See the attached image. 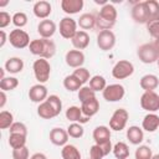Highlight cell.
Masks as SVG:
<instances>
[{"mask_svg":"<svg viewBox=\"0 0 159 159\" xmlns=\"http://www.w3.org/2000/svg\"><path fill=\"white\" fill-rule=\"evenodd\" d=\"M32 70H34V75L35 78L39 81V83H45L48 81L50 75H51V65L47 60L45 58H39L34 62L32 65Z\"/></svg>","mask_w":159,"mask_h":159,"instance_id":"cell-1","label":"cell"},{"mask_svg":"<svg viewBox=\"0 0 159 159\" xmlns=\"http://www.w3.org/2000/svg\"><path fill=\"white\" fill-rule=\"evenodd\" d=\"M137 56L143 63H153L159 58V53L157 52L153 42L140 45L137 50Z\"/></svg>","mask_w":159,"mask_h":159,"instance_id":"cell-2","label":"cell"},{"mask_svg":"<svg viewBox=\"0 0 159 159\" xmlns=\"http://www.w3.org/2000/svg\"><path fill=\"white\" fill-rule=\"evenodd\" d=\"M129 118V113L124 108H118L113 112L111 119H109V128L116 132H120L125 128L127 122Z\"/></svg>","mask_w":159,"mask_h":159,"instance_id":"cell-3","label":"cell"},{"mask_svg":"<svg viewBox=\"0 0 159 159\" xmlns=\"http://www.w3.org/2000/svg\"><path fill=\"white\" fill-rule=\"evenodd\" d=\"M133 72H134V66L128 60H120V61H118L113 66V68H112V76L116 80L128 78L129 76L133 75Z\"/></svg>","mask_w":159,"mask_h":159,"instance_id":"cell-4","label":"cell"},{"mask_svg":"<svg viewBox=\"0 0 159 159\" xmlns=\"http://www.w3.org/2000/svg\"><path fill=\"white\" fill-rule=\"evenodd\" d=\"M9 42L15 48H25L30 45V36L21 29H15L9 35Z\"/></svg>","mask_w":159,"mask_h":159,"instance_id":"cell-5","label":"cell"},{"mask_svg":"<svg viewBox=\"0 0 159 159\" xmlns=\"http://www.w3.org/2000/svg\"><path fill=\"white\" fill-rule=\"evenodd\" d=\"M77 21L70 16H66L63 17L61 21H60V26H58V31H60V35L66 39V40H72V37L76 35V32L78 31L77 30Z\"/></svg>","mask_w":159,"mask_h":159,"instance_id":"cell-6","label":"cell"},{"mask_svg":"<svg viewBox=\"0 0 159 159\" xmlns=\"http://www.w3.org/2000/svg\"><path fill=\"white\" fill-rule=\"evenodd\" d=\"M140 107L149 113H154L159 111V94L154 91L144 92L140 97Z\"/></svg>","mask_w":159,"mask_h":159,"instance_id":"cell-7","label":"cell"},{"mask_svg":"<svg viewBox=\"0 0 159 159\" xmlns=\"http://www.w3.org/2000/svg\"><path fill=\"white\" fill-rule=\"evenodd\" d=\"M124 94H125V89L119 83L108 84L102 92V96L107 102H118L124 97Z\"/></svg>","mask_w":159,"mask_h":159,"instance_id":"cell-8","label":"cell"},{"mask_svg":"<svg viewBox=\"0 0 159 159\" xmlns=\"http://www.w3.org/2000/svg\"><path fill=\"white\" fill-rule=\"evenodd\" d=\"M116 45V35L112 30L99 31L97 35V46L102 51H109Z\"/></svg>","mask_w":159,"mask_h":159,"instance_id":"cell-9","label":"cell"},{"mask_svg":"<svg viewBox=\"0 0 159 159\" xmlns=\"http://www.w3.org/2000/svg\"><path fill=\"white\" fill-rule=\"evenodd\" d=\"M48 97V92H47V87L42 83H37L30 87L29 89V98L30 101H32L34 103H42L47 99Z\"/></svg>","mask_w":159,"mask_h":159,"instance_id":"cell-10","label":"cell"},{"mask_svg":"<svg viewBox=\"0 0 159 159\" xmlns=\"http://www.w3.org/2000/svg\"><path fill=\"white\" fill-rule=\"evenodd\" d=\"M65 61H66L67 66H70L72 68L82 67V65L84 63V53L80 50H70L66 52Z\"/></svg>","mask_w":159,"mask_h":159,"instance_id":"cell-11","label":"cell"},{"mask_svg":"<svg viewBox=\"0 0 159 159\" xmlns=\"http://www.w3.org/2000/svg\"><path fill=\"white\" fill-rule=\"evenodd\" d=\"M56 30H57L56 24L50 19L41 20L37 25V32L40 34V36L42 39H51L55 35Z\"/></svg>","mask_w":159,"mask_h":159,"instance_id":"cell-12","label":"cell"},{"mask_svg":"<svg viewBox=\"0 0 159 159\" xmlns=\"http://www.w3.org/2000/svg\"><path fill=\"white\" fill-rule=\"evenodd\" d=\"M65 116L68 120H71L72 123H80V124H83V123H87L89 120L88 117H86L83 113H82V109L81 107H77V106H71L66 109L65 112Z\"/></svg>","mask_w":159,"mask_h":159,"instance_id":"cell-13","label":"cell"},{"mask_svg":"<svg viewBox=\"0 0 159 159\" xmlns=\"http://www.w3.org/2000/svg\"><path fill=\"white\" fill-rule=\"evenodd\" d=\"M93 140L98 145H103L108 142H111V129L107 125H98L93 129L92 133Z\"/></svg>","mask_w":159,"mask_h":159,"instance_id":"cell-14","label":"cell"},{"mask_svg":"<svg viewBox=\"0 0 159 159\" xmlns=\"http://www.w3.org/2000/svg\"><path fill=\"white\" fill-rule=\"evenodd\" d=\"M68 133L67 130L62 129V128H52L51 132H50V142L57 147H65L67 144V140H68Z\"/></svg>","mask_w":159,"mask_h":159,"instance_id":"cell-15","label":"cell"},{"mask_svg":"<svg viewBox=\"0 0 159 159\" xmlns=\"http://www.w3.org/2000/svg\"><path fill=\"white\" fill-rule=\"evenodd\" d=\"M32 11H34V15L37 17V19H42V20H46L51 12H52V6L48 1L46 0H40L37 2H35L34 7H32Z\"/></svg>","mask_w":159,"mask_h":159,"instance_id":"cell-16","label":"cell"},{"mask_svg":"<svg viewBox=\"0 0 159 159\" xmlns=\"http://www.w3.org/2000/svg\"><path fill=\"white\" fill-rule=\"evenodd\" d=\"M97 17H99V19H102V20L112 24V25H114L116 20H117V10L112 4L108 2V4L103 5L99 9V11L97 14Z\"/></svg>","mask_w":159,"mask_h":159,"instance_id":"cell-17","label":"cell"},{"mask_svg":"<svg viewBox=\"0 0 159 159\" xmlns=\"http://www.w3.org/2000/svg\"><path fill=\"white\" fill-rule=\"evenodd\" d=\"M132 19L137 22V24H147L148 22V14H147V9L143 2H135V5L132 7Z\"/></svg>","mask_w":159,"mask_h":159,"instance_id":"cell-18","label":"cell"},{"mask_svg":"<svg viewBox=\"0 0 159 159\" xmlns=\"http://www.w3.org/2000/svg\"><path fill=\"white\" fill-rule=\"evenodd\" d=\"M73 47L76 50H84L88 45H89V35L87 34V31H83V30H78L76 32V35L72 37L71 40Z\"/></svg>","mask_w":159,"mask_h":159,"instance_id":"cell-19","label":"cell"},{"mask_svg":"<svg viewBox=\"0 0 159 159\" xmlns=\"http://www.w3.org/2000/svg\"><path fill=\"white\" fill-rule=\"evenodd\" d=\"M83 4H84L83 0H62L61 9L63 10V12L68 15H73L80 12V10H82Z\"/></svg>","mask_w":159,"mask_h":159,"instance_id":"cell-20","label":"cell"},{"mask_svg":"<svg viewBox=\"0 0 159 159\" xmlns=\"http://www.w3.org/2000/svg\"><path fill=\"white\" fill-rule=\"evenodd\" d=\"M139 86L142 89H144V92H149V91H154L158 86H159V80L155 75L148 73L144 75L140 81H139Z\"/></svg>","mask_w":159,"mask_h":159,"instance_id":"cell-21","label":"cell"},{"mask_svg":"<svg viewBox=\"0 0 159 159\" xmlns=\"http://www.w3.org/2000/svg\"><path fill=\"white\" fill-rule=\"evenodd\" d=\"M142 128L149 133L155 132L159 128V116L155 113H148L142 122Z\"/></svg>","mask_w":159,"mask_h":159,"instance_id":"cell-22","label":"cell"},{"mask_svg":"<svg viewBox=\"0 0 159 159\" xmlns=\"http://www.w3.org/2000/svg\"><path fill=\"white\" fill-rule=\"evenodd\" d=\"M81 109H82V113L86 117L91 118V117H93L94 114L98 113V111H99V102H98V99L96 97L91 98V99H88V101L82 103Z\"/></svg>","mask_w":159,"mask_h":159,"instance_id":"cell-23","label":"cell"},{"mask_svg":"<svg viewBox=\"0 0 159 159\" xmlns=\"http://www.w3.org/2000/svg\"><path fill=\"white\" fill-rule=\"evenodd\" d=\"M127 139L129 140V143H132L134 145L140 144L143 142V139H144L143 129L139 128L138 125H130L127 129Z\"/></svg>","mask_w":159,"mask_h":159,"instance_id":"cell-24","label":"cell"},{"mask_svg":"<svg viewBox=\"0 0 159 159\" xmlns=\"http://www.w3.org/2000/svg\"><path fill=\"white\" fill-rule=\"evenodd\" d=\"M4 68L9 73H12V75L19 73L24 68V61L20 57H10V58L6 60V62L4 65Z\"/></svg>","mask_w":159,"mask_h":159,"instance_id":"cell-25","label":"cell"},{"mask_svg":"<svg viewBox=\"0 0 159 159\" xmlns=\"http://www.w3.org/2000/svg\"><path fill=\"white\" fill-rule=\"evenodd\" d=\"M77 25L83 30H92L93 27H96V15L87 12V14H82L77 21Z\"/></svg>","mask_w":159,"mask_h":159,"instance_id":"cell-26","label":"cell"},{"mask_svg":"<svg viewBox=\"0 0 159 159\" xmlns=\"http://www.w3.org/2000/svg\"><path fill=\"white\" fill-rule=\"evenodd\" d=\"M37 114L42 119H52L53 117H57L56 112L53 111V108L51 107V104L47 101H45V102H42V103L39 104V107H37Z\"/></svg>","mask_w":159,"mask_h":159,"instance_id":"cell-27","label":"cell"},{"mask_svg":"<svg viewBox=\"0 0 159 159\" xmlns=\"http://www.w3.org/2000/svg\"><path fill=\"white\" fill-rule=\"evenodd\" d=\"M62 159H81V152L73 144H66L61 149Z\"/></svg>","mask_w":159,"mask_h":159,"instance_id":"cell-28","label":"cell"},{"mask_svg":"<svg viewBox=\"0 0 159 159\" xmlns=\"http://www.w3.org/2000/svg\"><path fill=\"white\" fill-rule=\"evenodd\" d=\"M113 154L117 159H128L129 158V148L124 142H118L113 145Z\"/></svg>","mask_w":159,"mask_h":159,"instance_id":"cell-29","label":"cell"},{"mask_svg":"<svg viewBox=\"0 0 159 159\" xmlns=\"http://www.w3.org/2000/svg\"><path fill=\"white\" fill-rule=\"evenodd\" d=\"M144 5L148 14V21L152 19L159 17V2L157 0H145Z\"/></svg>","mask_w":159,"mask_h":159,"instance_id":"cell-30","label":"cell"},{"mask_svg":"<svg viewBox=\"0 0 159 159\" xmlns=\"http://www.w3.org/2000/svg\"><path fill=\"white\" fill-rule=\"evenodd\" d=\"M63 87L70 92H75V91H80V88L82 87V83L73 75H68L63 80Z\"/></svg>","mask_w":159,"mask_h":159,"instance_id":"cell-31","label":"cell"},{"mask_svg":"<svg viewBox=\"0 0 159 159\" xmlns=\"http://www.w3.org/2000/svg\"><path fill=\"white\" fill-rule=\"evenodd\" d=\"M89 87L94 92H99V91L103 92V89L107 87L106 78L103 76H101V75H96V76L91 77V80H89Z\"/></svg>","mask_w":159,"mask_h":159,"instance_id":"cell-32","label":"cell"},{"mask_svg":"<svg viewBox=\"0 0 159 159\" xmlns=\"http://www.w3.org/2000/svg\"><path fill=\"white\" fill-rule=\"evenodd\" d=\"M56 53V45L52 40L50 39H43V52H42V56L40 58H45V60H48L51 57H53Z\"/></svg>","mask_w":159,"mask_h":159,"instance_id":"cell-33","label":"cell"},{"mask_svg":"<svg viewBox=\"0 0 159 159\" xmlns=\"http://www.w3.org/2000/svg\"><path fill=\"white\" fill-rule=\"evenodd\" d=\"M9 145L12 149L21 148L26 145V137L22 134H16V133H10L9 134Z\"/></svg>","mask_w":159,"mask_h":159,"instance_id":"cell-34","label":"cell"},{"mask_svg":"<svg viewBox=\"0 0 159 159\" xmlns=\"http://www.w3.org/2000/svg\"><path fill=\"white\" fill-rule=\"evenodd\" d=\"M19 86V80L16 77H4L2 80H0V89L6 92V91H12Z\"/></svg>","mask_w":159,"mask_h":159,"instance_id":"cell-35","label":"cell"},{"mask_svg":"<svg viewBox=\"0 0 159 159\" xmlns=\"http://www.w3.org/2000/svg\"><path fill=\"white\" fill-rule=\"evenodd\" d=\"M29 50L32 55L35 56H39L41 57L42 56V52H43V39H35L30 42L29 45Z\"/></svg>","mask_w":159,"mask_h":159,"instance_id":"cell-36","label":"cell"},{"mask_svg":"<svg viewBox=\"0 0 159 159\" xmlns=\"http://www.w3.org/2000/svg\"><path fill=\"white\" fill-rule=\"evenodd\" d=\"M14 123V116L9 111L0 112V129H7Z\"/></svg>","mask_w":159,"mask_h":159,"instance_id":"cell-37","label":"cell"},{"mask_svg":"<svg viewBox=\"0 0 159 159\" xmlns=\"http://www.w3.org/2000/svg\"><path fill=\"white\" fill-rule=\"evenodd\" d=\"M96 97V92L93 89H91L89 86H82L78 91V99L81 101V103L91 99V98H94Z\"/></svg>","mask_w":159,"mask_h":159,"instance_id":"cell-38","label":"cell"},{"mask_svg":"<svg viewBox=\"0 0 159 159\" xmlns=\"http://www.w3.org/2000/svg\"><path fill=\"white\" fill-rule=\"evenodd\" d=\"M67 133L71 138H81L84 133V129L82 127V124L80 123H71L68 127H67Z\"/></svg>","mask_w":159,"mask_h":159,"instance_id":"cell-39","label":"cell"},{"mask_svg":"<svg viewBox=\"0 0 159 159\" xmlns=\"http://www.w3.org/2000/svg\"><path fill=\"white\" fill-rule=\"evenodd\" d=\"M134 157H135V159H152L153 153H152L150 147H148V145H139L135 149Z\"/></svg>","mask_w":159,"mask_h":159,"instance_id":"cell-40","label":"cell"},{"mask_svg":"<svg viewBox=\"0 0 159 159\" xmlns=\"http://www.w3.org/2000/svg\"><path fill=\"white\" fill-rule=\"evenodd\" d=\"M145 25H147V30H148L149 35L154 39H158L159 37V17L149 20Z\"/></svg>","mask_w":159,"mask_h":159,"instance_id":"cell-41","label":"cell"},{"mask_svg":"<svg viewBox=\"0 0 159 159\" xmlns=\"http://www.w3.org/2000/svg\"><path fill=\"white\" fill-rule=\"evenodd\" d=\"M72 75H73L77 80H80V82H81L82 84H84L86 82H88V81L91 80L89 71H88L87 68H84V67H78V68H76Z\"/></svg>","mask_w":159,"mask_h":159,"instance_id":"cell-42","label":"cell"},{"mask_svg":"<svg viewBox=\"0 0 159 159\" xmlns=\"http://www.w3.org/2000/svg\"><path fill=\"white\" fill-rule=\"evenodd\" d=\"M12 24L16 26V29H21L26 26L27 24V15L25 12H15L12 15Z\"/></svg>","mask_w":159,"mask_h":159,"instance_id":"cell-43","label":"cell"},{"mask_svg":"<svg viewBox=\"0 0 159 159\" xmlns=\"http://www.w3.org/2000/svg\"><path fill=\"white\" fill-rule=\"evenodd\" d=\"M50 104H51V107L53 108V111L56 112V114L58 116L60 113H61V111H62V102H61V99H60V97L58 96H56V94H50L48 97H47V99H46Z\"/></svg>","mask_w":159,"mask_h":159,"instance_id":"cell-44","label":"cell"},{"mask_svg":"<svg viewBox=\"0 0 159 159\" xmlns=\"http://www.w3.org/2000/svg\"><path fill=\"white\" fill-rule=\"evenodd\" d=\"M10 133H16V134H22V135H27V127L21 123V122H14L12 125L9 128Z\"/></svg>","mask_w":159,"mask_h":159,"instance_id":"cell-45","label":"cell"},{"mask_svg":"<svg viewBox=\"0 0 159 159\" xmlns=\"http://www.w3.org/2000/svg\"><path fill=\"white\" fill-rule=\"evenodd\" d=\"M104 155V152L103 149L101 148V145L98 144H93L91 148H89V158L91 159H102Z\"/></svg>","mask_w":159,"mask_h":159,"instance_id":"cell-46","label":"cell"},{"mask_svg":"<svg viewBox=\"0 0 159 159\" xmlns=\"http://www.w3.org/2000/svg\"><path fill=\"white\" fill-rule=\"evenodd\" d=\"M12 159H29V149L27 147H21L12 149Z\"/></svg>","mask_w":159,"mask_h":159,"instance_id":"cell-47","label":"cell"},{"mask_svg":"<svg viewBox=\"0 0 159 159\" xmlns=\"http://www.w3.org/2000/svg\"><path fill=\"white\" fill-rule=\"evenodd\" d=\"M10 22H12V17L10 16V14L6 12V11H1V12H0V27L4 29V27H6Z\"/></svg>","mask_w":159,"mask_h":159,"instance_id":"cell-48","label":"cell"},{"mask_svg":"<svg viewBox=\"0 0 159 159\" xmlns=\"http://www.w3.org/2000/svg\"><path fill=\"white\" fill-rule=\"evenodd\" d=\"M0 98H1V101H0V108H4V106L6 103V94H5L4 91L0 92Z\"/></svg>","mask_w":159,"mask_h":159,"instance_id":"cell-49","label":"cell"},{"mask_svg":"<svg viewBox=\"0 0 159 159\" xmlns=\"http://www.w3.org/2000/svg\"><path fill=\"white\" fill-rule=\"evenodd\" d=\"M30 159H47V157L43 153H35L30 157Z\"/></svg>","mask_w":159,"mask_h":159,"instance_id":"cell-50","label":"cell"},{"mask_svg":"<svg viewBox=\"0 0 159 159\" xmlns=\"http://www.w3.org/2000/svg\"><path fill=\"white\" fill-rule=\"evenodd\" d=\"M0 35H1L0 47H4V45H5V42H6V34H5V31H4V30H1V31H0Z\"/></svg>","mask_w":159,"mask_h":159,"instance_id":"cell-51","label":"cell"},{"mask_svg":"<svg viewBox=\"0 0 159 159\" xmlns=\"http://www.w3.org/2000/svg\"><path fill=\"white\" fill-rule=\"evenodd\" d=\"M153 45H154V47H155V50H157V52L159 53V37L154 40V42H153Z\"/></svg>","mask_w":159,"mask_h":159,"instance_id":"cell-52","label":"cell"},{"mask_svg":"<svg viewBox=\"0 0 159 159\" xmlns=\"http://www.w3.org/2000/svg\"><path fill=\"white\" fill-rule=\"evenodd\" d=\"M7 4H9V1H7V0H5V1L0 2V6H5V5H7Z\"/></svg>","mask_w":159,"mask_h":159,"instance_id":"cell-53","label":"cell"},{"mask_svg":"<svg viewBox=\"0 0 159 159\" xmlns=\"http://www.w3.org/2000/svg\"><path fill=\"white\" fill-rule=\"evenodd\" d=\"M152 159H159V154H154V155L152 157Z\"/></svg>","mask_w":159,"mask_h":159,"instance_id":"cell-54","label":"cell"},{"mask_svg":"<svg viewBox=\"0 0 159 159\" xmlns=\"http://www.w3.org/2000/svg\"><path fill=\"white\" fill-rule=\"evenodd\" d=\"M157 65H158V67H159V58H158V61H157Z\"/></svg>","mask_w":159,"mask_h":159,"instance_id":"cell-55","label":"cell"},{"mask_svg":"<svg viewBox=\"0 0 159 159\" xmlns=\"http://www.w3.org/2000/svg\"><path fill=\"white\" fill-rule=\"evenodd\" d=\"M88 159H91V158H88Z\"/></svg>","mask_w":159,"mask_h":159,"instance_id":"cell-56","label":"cell"}]
</instances>
